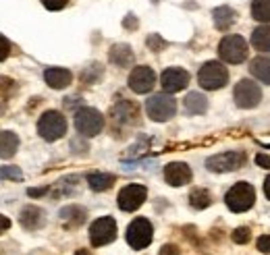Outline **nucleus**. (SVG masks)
Here are the masks:
<instances>
[{"label":"nucleus","instance_id":"obj_1","mask_svg":"<svg viewBox=\"0 0 270 255\" xmlns=\"http://www.w3.org/2000/svg\"><path fill=\"white\" fill-rule=\"evenodd\" d=\"M224 204L231 212H235V214L247 212L255 204V189L249 185V182L241 180V182H237V185H233L229 191H226Z\"/></svg>","mask_w":270,"mask_h":255},{"label":"nucleus","instance_id":"obj_2","mask_svg":"<svg viewBox=\"0 0 270 255\" xmlns=\"http://www.w3.org/2000/svg\"><path fill=\"white\" fill-rule=\"evenodd\" d=\"M146 112L154 122H166L175 116L177 112V102L170 94H154L146 102Z\"/></svg>","mask_w":270,"mask_h":255},{"label":"nucleus","instance_id":"obj_3","mask_svg":"<svg viewBox=\"0 0 270 255\" xmlns=\"http://www.w3.org/2000/svg\"><path fill=\"white\" fill-rule=\"evenodd\" d=\"M197 81H200L204 90L214 92V90H220L226 85V81H229V70H226V66L218 60H208L200 68V73H197Z\"/></svg>","mask_w":270,"mask_h":255},{"label":"nucleus","instance_id":"obj_4","mask_svg":"<svg viewBox=\"0 0 270 255\" xmlns=\"http://www.w3.org/2000/svg\"><path fill=\"white\" fill-rule=\"evenodd\" d=\"M75 129L83 137H96L104 129V116L96 108H79L75 112Z\"/></svg>","mask_w":270,"mask_h":255},{"label":"nucleus","instance_id":"obj_5","mask_svg":"<svg viewBox=\"0 0 270 255\" xmlns=\"http://www.w3.org/2000/svg\"><path fill=\"white\" fill-rule=\"evenodd\" d=\"M38 133L46 141H56L67 133V118L56 110H48L38 120Z\"/></svg>","mask_w":270,"mask_h":255},{"label":"nucleus","instance_id":"obj_6","mask_svg":"<svg viewBox=\"0 0 270 255\" xmlns=\"http://www.w3.org/2000/svg\"><path fill=\"white\" fill-rule=\"evenodd\" d=\"M245 162H247V154L233 150V152H222L216 156H210L206 160V168L212 170V172H233V170L243 168Z\"/></svg>","mask_w":270,"mask_h":255},{"label":"nucleus","instance_id":"obj_7","mask_svg":"<svg viewBox=\"0 0 270 255\" xmlns=\"http://www.w3.org/2000/svg\"><path fill=\"white\" fill-rule=\"evenodd\" d=\"M218 54L224 62L239 64L247 58V42L241 36H226L218 44Z\"/></svg>","mask_w":270,"mask_h":255},{"label":"nucleus","instance_id":"obj_8","mask_svg":"<svg viewBox=\"0 0 270 255\" xmlns=\"http://www.w3.org/2000/svg\"><path fill=\"white\" fill-rule=\"evenodd\" d=\"M154 238V226L148 218H135L129 226H127V243L131 249H146Z\"/></svg>","mask_w":270,"mask_h":255},{"label":"nucleus","instance_id":"obj_9","mask_svg":"<svg viewBox=\"0 0 270 255\" xmlns=\"http://www.w3.org/2000/svg\"><path fill=\"white\" fill-rule=\"evenodd\" d=\"M233 98H235V104L243 110L255 108L262 100V90L258 83H253L251 79H241L235 90H233Z\"/></svg>","mask_w":270,"mask_h":255},{"label":"nucleus","instance_id":"obj_10","mask_svg":"<svg viewBox=\"0 0 270 255\" xmlns=\"http://www.w3.org/2000/svg\"><path fill=\"white\" fill-rule=\"evenodd\" d=\"M117 238V222L115 218L104 216V218H98L92 226H90V243L94 247H104L108 243Z\"/></svg>","mask_w":270,"mask_h":255},{"label":"nucleus","instance_id":"obj_11","mask_svg":"<svg viewBox=\"0 0 270 255\" xmlns=\"http://www.w3.org/2000/svg\"><path fill=\"white\" fill-rule=\"evenodd\" d=\"M146 197H148V189L144 185H127L119 191L117 204L123 212H135L144 206Z\"/></svg>","mask_w":270,"mask_h":255},{"label":"nucleus","instance_id":"obj_12","mask_svg":"<svg viewBox=\"0 0 270 255\" xmlns=\"http://www.w3.org/2000/svg\"><path fill=\"white\" fill-rule=\"evenodd\" d=\"M160 85L164 94H177L189 85V73L181 66H170L160 75Z\"/></svg>","mask_w":270,"mask_h":255},{"label":"nucleus","instance_id":"obj_13","mask_svg":"<svg viewBox=\"0 0 270 255\" xmlns=\"http://www.w3.org/2000/svg\"><path fill=\"white\" fill-rule=\"evenodd\" d=\"M129 88L131 92L135 94H148L154 90V85H156V73L150 68V66H135L131 70V75H129Z\"/></svg>","mask_w":270,"mask_h":255},{"label":"nucleus","instance_id":"obj_14","mask_svg":"<svg viewBox=\"0 0 270 255\" xmlns=\"http://www.w3.org/2000/svg\"><path fill=\"white\" fill-rule=\"evenodd\" d=\"M191 168L185 162H170L164 166V180L170 187H183L191 182Z\"/></svg>","mask_w":270,"mask_h":255},{"label":"nucleus","instance_id":"obj_15","mask_svg":"<svg viewBox=\"0 0 270 255\" xmlns=\"http://www.w3.org/2000/svg\"><path fill=\"white\" fill-rule=\"evenodd\" d=\"M112 114V120L119 122V124H137V116H139V110H137V104L129 102V100H121L112 106L110 110Z\"/></svg>","mask_w":270,"mask_h":255},{"label":"nucleus","instance_id":"obj_16","mask_svg":"<svg viewBox=\"0 0 270 255\" xmlns=\"http://www.w3.org/2000/svg\"><path fill=\"white\" fill-rule=\"evenodd\" d=\"M46 224V214L44 210L38 206H27L21 212V226L25 230H38Z\"/></svg>","mask_w":270,"mask_h":255},{"label":"nucleus","instance_id":"obj_17","mask_svg":"<svg viewBox=\"0 0 270 255\" xmlns=\"http://www.w3.org/2000/svg\"><path fill=\"white\" fill-rule=\"evenodd\" d=\"M44 79L52 90H65L73 81V73L69 68H61V66H52L44 70Z\"/></svg>","mask_w":270,"mask_h":255},{"label":"nucleus","instance_id":"obj_18","mask_svg":"<svg viewBox=\"0 0 270 255\" xmlns=\"http://www.w3.org/2000/svg\"><path fill=\"white\" fill-rule=\"evenodd\" d=\"M108 60L112 64H117V66H129V64H133L135 56H133V50L127 46V44H117V46L110 48Z\"/></svg>","mask_w":270,"mask_h":255},{"label":"nucleus","instance_id":"obj_19","mask_svg":"<svg viewBox=\"0 0 270 255\" xmlns=\"http://www.w3.org/2000/svg\"><path fill=\"white\" fill-rule=\"evenodd\" d=\"M212 17H214V25L218 32H226L231 30V25L237 21V12L231 6H218L212 10Z\"/></svg>","mask_w":270,"mask_h":255},{"label":"nucleus","instance_id":"obj_20","mask_svg":"<svg viewBox=\"0 0 270 255\" xmlns=\"http://www.w3.org/2000/svg\"><path fill=\"white\" fill-rule=\"evenodd\" d=\"M19 150V137L13 131H3L0 133V160H9L17 154Z\"/></svg>","mask_w":270,"mask_h":255},{"label":"nucleus","instance_id":"obj_21","mask_svg":"<svg viewBox=\"0 0 270 255\" xmlns=\"http://www.w3.org/2000/svg\"><path fill=\"white\" fill-rule=\"evenodd\" d=\"M249 70L258 81L270 85V56H264V54L255 56V58L249 62Z\"/></svg>","mask_w":270,"mask_h":255},{"label":"nucleus","instance_id":"obj_22","mask_svg":"<svg viewBox=\"0 0 270 255\" xmlns=\"http://www.w3.org/2000/svg\"><path fill=\"white\" fill-rule=\"evenodd\" d=\"M85 216H88V212L79 206H67L61 210V218L65 222L67 228H73V226H81L85 222Z\"/></svg>","mask_w":270,"mask_h":255},{"label":"nucleus","instance_id":"obj_23","mask_svg":"<svg viewBox=\"0 0 270 255\" xmlns=\"http://www.w3.org/2000/svg\"><path fill=\"white\" fill-rule=\"evenodd\" d=\"M115 180H117L115 174H108V172H92V174L88 176V185H90L92 191L102 193V191H108L112 185H115Z\"/></svg>","mask_w":270,"mask_h":255},{"label":"nucleus","instance_id":"obj_24","mask_svg":"<svg viewBox=\"0 0 270 255\" xmlns=\"http://www.w3.org/2000/svg\"><path fill=\"white\" fill-rule=\"evenodd\" d=\"M251 46L258 52H268L270 54V25L255 27L253 34H251Z\"/></svg>","mask_w":270,"mask_h":255},{"label":"nucleus","instance_id":"obj_25","mask_svg":"<svg viewBox=\"0 0 270 255\" xmlns=\"http://www.w3.org/2000/svg\"><path fill=\"white\" fill-rule=\"evenodd\" d=\"M185 110L189 114H204L208 110V100L206 96L197 94V92H191L187 98H185Z\"/></svg>","mask_w":270,"mask_h":255},{"label":"nucleus","instance_id":"obj_26","mask_svg":"<svg viewBox=\"0 0 270 255\" xmlns=\"http://www.w3.org/2000/svg\"><path fill=\"white\" fill-rule=\"evenodd\" d=\"M212 204V195L208 189H202V187H197L189 193V206L193 210H206L208 206Z\"/></svg>","mask_w":270,"mask_h":255},{"label":"nucleus","instance_id":"obj_27","mask_svg":"<svg viewBox=\"0 0 270 255\" xmlns=\"http://www.w3.org/2000/svg\"><path fill=\"white\" fill-rule=\"evenodd\" d=\"M251 17L264 25H270V0H253L251 2Z\"/></svg>","mask_w":270,"mask_h":255},{"label":"nucleus","instance_id":"obj_28","mask_svg":"<svg viewBox=\"0 0 270 255\" xmlns=\"http://www.w3.org/2000/svg\"><path fill=\"white\" fill-rule=\"evenodd\" d=\"M231 238H233V243H237V245H245V243H249V238H251V230L247 228V226H239V228L233 230Z\"/></svg>","mask_w":270,"mask_h":255},{"label":"nucleus","instance_id":"obj_29","mask_svg":"<svg viewBox=\"0 0 270 255\" xmlns=\"http://www.w3.org/2000/svg\"><path fill=\"white\" fill-rule=\"evenodd\" d=\"M0 178H9V180H21L23 172L19 166H3L0 168Z\"/></svg>","mask_w":270,"mask_h":255},{"label":"nucleus","instance_id":"obj_30","mask_svg":"<svg viewBox=\"0 0 270 255\" xmlns=\"http://www.w3.org/2000/svg\"><path fill=\"white\" fill-rule=\"evenodd\" d=\"M13 92H15V81L9 77H0V100H7Z\"/></svg>","mask_w":270,"mask_h":255},{"label":"nucleus","instance_id":"obj_31","mask_svg":"<svg viewBox=\"0 0 270 255\" xmlns=\"http://www.w3.org/2000/svg\"><path fill=\"white\" fill-rule=\"evenodd\" d=\"M148 46L154 50V52H160L164 46H166V42L160 38V36H156V34H152L150 38H148Z\"/></svg>","mask_w":270,"mask_h":255},{"label":"nucleus","instance_id":"obj_32","mask_svg":"<svg viewBox=\"0 0 270 255\" xmlns=\"http://www.w3.org/2000/svg\"><path fill=\"white\" fill-rule=\"evenodd\" d=\"M42 4H44L48 10H61L69 4V0H42Z\"/></svg>","mask_w":270,"mask_h":255},{"label":"nucleus","instance_id":"obj_33","mask_svg":"<svg viewBox=\"0 0 270 255\" xmlns=\"http://www.w3.org/2000/svg\"><path fill=\"white\" fill-rule=\"evenodd\" d=\"M9 54H11V42L0 34V60H5Z\"/></svg>","mask_w":270,"mask_h":255},{"label":"nucleus","instance_id":"obj_34","mask_svg":"<svg viewBox=\"0 0 270 255\" xmlns=\"http://www.w3.org/2000/svg\"><path fill=\"white\" fill-rule=\"evenodd\" d=\"M255 247H258L260 253H270V234H262L258 238V243H255Z\"/></svg>","mask_w":270,"mask_h":255},{"label":"nucleus","instance_id":"obj_35","mask_svg":"<svg viewBox=\"0 0 270 255\" xmlns=\"http://www.w3.org/2000/svg\"><path fill=\"white\" fill-rule=\"evenodd\" d=\"M255 164H258L260 168L270 170V154H258L255 156Z\"/></svg>","mask_w":270,"mask_h":255},{"label":"nucleus","instance_id":"obj_36","mask_svg":"<svg viewBox=\"0 0 270 255\" xmlns=\"http://www.w3.org/2000/svg\"><path fill=\"white\" fill-rule=\"evenodd\" d=\"M181 251H179V247L177 245H164L162 249H160V255H179Z\"/></svg>","mask_w":270,"mask_h":255},{"label":"nucleus","instance_id":"obj_37","mask_svg":"<svg viewBox=\"0 0 270 255\" xmlns=\"http://www.w3.org/2000/svg\"><path fill=\"white\" fill-rule=\"evenodd\" d=\"M9 228H11V220L7 216L0 214V234H3L5 230H9Z\"/></svg>","mask_w":270,"mask_h":255},{"label":"nucleus","instance_id":"obj_38","mask_svg":"<svg viewBox=\"0 0 270 255\" xmlns=\"http://www.w3.org/2000/svg\"><path fill=\"white\" fill-rule=\"evenodd\" d=\"M125 27H131V30H135V27H137V21H135V17L133 15H129V17H127L125 19V23H123Z\"/></svg>","mask_w":270,"mask_h":255},{"label":"nucleus","instance_id":"obj_39","mask_svg":"<svg viewBox=\"0 0 270 255\" xmlns=\"http://www.w3.org/2000/svg\"><path fill=\"white\" fill-rule=\"evenodd\" d=\"M264 195H266L268 200H270V174L264 178Z\"/></svg>","mask_w":270,"mask_h":255},{"label":"nucleus","instance_id":"obj_40","mask_svg":"<svg viewBox=\"0 0 270 255\" xmlns=\"http://www.w3.org/2000/svg\"><path fill=\"white\" fill-rule=\"evenodd\" d=\"M48 191V187H42V189H30V195L36 197V195H44Z\"/></svg>","mask_w":270,"mask_h":255},{"label":"nucleus","instance_id":"obj_41","mask_svg":"<svg viewBox=\"0 0 270 255\" xmlns=\"http://www.w3.org/2000/svg\"><path fill=\"white\" fill-rule=\"evenodd\" d=\"M75 255H92V253H90V249H77Z\"/></svg>","mask_w":270,"mask_h":255}]
</instances>
